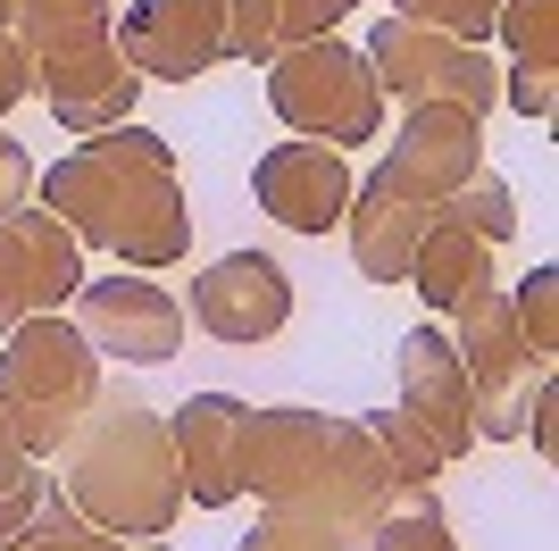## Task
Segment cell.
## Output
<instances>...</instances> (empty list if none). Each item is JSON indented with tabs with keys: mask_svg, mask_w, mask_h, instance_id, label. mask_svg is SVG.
Here are the masks:
<instances>
[{
	"mask_svg": "<svg viewBox=\"0 0 559 551\" xmlns=\"http://www.w3.org/2000/svg\"><path fill=\"white\" fill-rule=\"evenodd\" d=\"M126 551H176V543H167V535H134Z\"/></svg>",
	"mask_w": 559,
	"mask_h": 551,
	"instance_id": "obj_34",
	"label": "cell"
},
{
	"mask_svg": "<svg viewBox=\"0 0 559 551\" xmlns=\"http://www.w3.org/2000/svg\"><path fill=\"white\" fill-rule=\"evenodd\" d=\"M34 92H43V109L59 117V134L93 142V134H109V126L134 117L142 75L126 68V50H117V43H100V50H84V59H68V68H43Z\"/></svg>",
	"mask_w": 559,
	"mask_h": 551,
	"instance_id": "obj_15",
	"label": "cell"
},
{
	"mask_svg": "<svg viewBox=\"0 0 559 551\" xmlns=\"http://www.w3.org/2000/svg\"><path fill=\"white\" fill-rule=\"evenodd\" d=\"M9 551H126V543H117V535H100L93 518H84V509H68V493L50 484V493H43V509H34V527H25Z\"/></svg>",
	"mask_w": 559,
	"mask_h": 551,
	"instance_id": "obj_25",
	"label": "cell"
},
{
	"mask_svg": "<svg viewBox=\"0 0 559 551\" xmlns=\"http://www.w3.org/2000/svg\"><path fill=\"white\" fill-rule=\"evenodd\" d=\"M210 343H276L284 326H293V276H284V259L267 251H226L210 259V268L192 276V309H185Z\"/></svg>",
	"mask_w": 559,
	"mask_h": 551,
	"instance_id": "obj_11",
	"label": "cell"
},
{
	"mask_svg": "<svg viewBox=\"0 0 559 551\" xmlns=\"http://www.w3.org/2000/svg\"><path fill=\"white\" fill-rule=\"evenodd\" d=\"M242 410L234 392H192L167 410V443H176V477H185L192 509H234L242 502Z\"/></svg>",
	"mask_w": 559,
	"mask_h": 551,
	"instance_id": "obj_14",
	"label": "cell"
},
{
	"mask_svg": "<svg viewBox=\"0 0 559 551\" xmlns=\"http://www.w3.org/2000/svg\"><path fill=\"white\" fill-rule=\"evenodd\" d=\"M0 17H9V0H0Z\"/></svg>",
	"mask_w": 559,
	"mask_h": 551,
	"instance_id": "obj_36",
	"label": "cell"
},
{
	"mask_svg": "<svg viewBox=\"0 0 559 551\" xmlns=\"http://www.w3.org/2000/svg\"><path fill=\"white\" fill-rule=\"evenodd\" d=\"M368 518H350V509H318V502H267L242 527L234 551H359Z\"/></svg>",
	"mask_w": 559,
	"mask_h": 551,
	"instance_id": "obj_20",
	"label": "cell"
},
{
	"mask_svg": "<svg viewBox=\"0 0 559 551\" xmlns=\"http://www.w3.org/2000/svg\"><path fill=\"white\" fill-rule=\"evenodd\" d=\"M17 101H34V59H25V43L0 25V117L17 109Z\"/></svg>",
	"mask_w": 559,
	"mask_h": 551,
	"instance_id": "obj_32",
	"label": "cell"
},
{
	"mask_svg": "<svg viewBox=\"0 0 559 551\" xmlns=\"http://www.w3.org/2000/svg\"><path fill=\"white\" fill-rule=\"evenodd\" d=\"M426 226H435V209L401 201V192H384V184H359L343 209V243H350V268L368 276V284H409V259H418Z\"/></svg>",
	"mask_w": 559,
	"mask_h": 551,
	"instance_id": "obj_16",
	"label": "cell"
},
{
	"mask_svg": "<svg viewBox=\"0 0 559 551\" xmlns=\"http://www.w3.org/2000/svg\"><path fill=\"white\" fill-rule=\"evenodd\" d=\"M359 551H460V543H451V518H443V484L384 477V493H376V518H368V535H359Z\"/></svg>",
	"mask_w": 559,
	"mask_h": 551,
	"instance_id": "obj_19",
	"label": "cell"
},
{
	"mask_svg": "<svg viewBox=\"0 0 559 551\" xmlns=\"http://www.w3.org/2000/svg\"><path fill=\"white\" fill-rule=\"evenodd\" d=\"M259 75H267V109H276L301 142H334V151H343V142L384 134V92H376L359 43H343V34L284 43Z\"/></svg>",
	"mask_w": 559,
	"mask_h": 551,
	"instance_id": "obj_5",
	"label": "cell"
},
{
	"mask_svg": "<svg viewBox=\"0 0 559 551\" xmlns=\"http://www.w3.org/2000/svg\"><path fill=\"white\" fill-rule=\"evenodd\" d=\"M359 435L376 443V459H384V477H409V484H443V477H451L443 443L426 435V426H418L409 410H401V401H393V410H368V418H359Z\"/></svg>",
	"mask_w": 559,
	"mask_h": 551,
	"instance_id": "obj_21",
	"label": "cell"
},
{
	"mask_svg": "<svg viewBox=\"0 0 559 551\" xmlns=\"http://www.w3.org/2000/svg\"><path fill=\"white\" fill-rule=\"evenodd\" d=\"M343 9H368V0H343Z\"/></svg>",
	"mask_w": 559,
	"mask_h": 551,
	"instance_id": "obj_35",
	"label": "cell"
},
{
	"mask_svg": "<svg viewBox=\"0 0 559 551\" xmlns=\"http://www.w3.org/2000/svg\"><path fill=\"white\" fill-rule=\"evenodd\" d=\"M25 468H43V459H25V452H17V435H9V418H0V484L25 477Z\"/></svg>",
	"mask_w": 559,
	"mask_h": 551,
	"instance_id": "obj_33",
	"label": "cell"
},
{
	"mask_svg": "<svg viewBox=\"0 0 559 551\" xmlns=\"http://www.w3.org/2000/svg\"><path fill=\"white\" fill-rule=\"evenodd\" d=\"M100 351L84 343L68 326V309H50V318H25L17 335H0V418H9V435H17L25 459H59V443L84 426V410L100 401Z\"/></svg>",
	"mask_w": 559,
	"mask_h": 551,
	"instance_id": "obj_4",
	"label": "cell"
},
{
	"mask_svg": "<svg viewBox=\"0 0 559 551\" xmlns=\"http://www.w3.org/2000/svg\"><path fill=\"white\" fill-rule=\"evenodd\" d=\"M492 9H501V0H384V17L435 25V34H451V43H485V34H492Z\"/></svg>",
	"mask_w": 559,
	"mask_h": 551,
	"instance_id": "obj_27",
	"label": "cell"
},
{
	"mask_svg": "<svg viewBox=\"0 0 559 551\" xmlns=\"http://www.w3.org/2000/svg\"><path fill=\"white\" fill-rule=\"evenodd\" d=\"M350 9L343 0H276V25H284V43H309V34H334Z\"/></svg>",
	"mask_w": 559,
	"mask_h": 551,
	"instance_id": "obj_30",
	"label": "cell"
},
{
	"mask_svg": "<svg viewBox=\"0 0 559 551\" xmlns=\"http://www.w3.org/2000/svg\"><path fill=\"white\" fill-rule=\"evenodd\" d=\"M84 284V243H75L50 209H9L0 218V335H17L25 318L68 309Z\"/></svg>",
	"mask_w": 559,
	"mask_h": 551,
	"instance_id": "obj_9",
	"label": "cell"
},
{
	"mask_svg": "<svg viewBox=\"0 0 559 551\" xmlns=\"http://www.w3.org/2000/svg\"><path fill=\"white\" fill-rule=\"evenodd\" d=\"M492 34L510 50V68H559V0H501Z\"/></svg>",
	"mask_w": 559,
	"mask_h": 551,
	"instance_id": "obj_23",
	"label": "cell"
},
{
	"mask_svg": "<svg viewBox=\"0 0 559 551\" xmlns=\"http://www.w3.org/2000/svg\"><path fill=\"white\" fill-rule=\"evenodd\" d=\"M393 376H401V410L418 418L426 435L443 443V459L460 468L476 452V392H467V367L451 351V335L443 326H409L393 351Z\"/></svg>",
	"mask_w": 559,
	"mask_h": 551,
	"instance_id": "obj_13",
	"label": "cell"
},
{
	"mask_svg": "<svg viewBox=\"0 0 559 551\" xmlns=\"http://www.w3.org/2000/svg\"><path fill=\"white\" fill-rule=\"evenodd\" d=\"M242 493H259V509L318 502V509L376 518L384 459L359 435V418L309 410V401H267V410H242Z\"/></svg>",
	"mask_w": 559,
	"mask_h": 551,
	"instance_id": "obj_3",
	"label": "cell"
},
{
	"mask_svg": "<svg viewBox=\"0 0 559 551\" xmlns=\"http://www.w3.org/2000/svg\"><path fill=\"white\" fill-rule=\"evenodd\" d=\"M492 284V243H476V234H460V226H426V243H418V259H409V293L435 309V318H451L467 293H485Z\"/></svg>",
	"mask_w": 559,
	"mask_h": 551,
	"instance_id": "obj_18",
	"label": "cell"
},
{
	"mask_svg": "<svg viewBox=\"0 0 559 551\" xmlns=\"http://www.w3.org/2000/svg\"><path fill=\"white\" fill-rule=\"evenodd\" d=\"M59 493L68 509H84L100 535L134 543V535H176L185 518V477H176V443H167V410L142 401L126 385H100V401L84 410L68 443H59Z\"/></svg>",
	"mask_w": 559,
	"mask_h": 551,
	"instance_id": "obj_2",
	"label": "cell"
},
{
	"mask_svg": "<svg viewBox=\"0 0 559 551\" xmlns=\"http://www.w3.org/2000/svg\"><path fill=\"white\" fill-rule=\"evenodd\" d=\"M510 318H518V343L526 360H559V268H526V284L510 293Z\"/></svg>",
	"mask_w": 559,
	"mask_h": 551,
	"instance_id": "obj_24",
	"label": "cell"
},
{
	"mask_svg": "<svg viewBox=\"0 0 559 551\" xmlns=\"http://www.w3.org/2000/svg\"><path fill=\"white\" fill-rule=\"evenodd\" d=\"M276 50H284L276 0H226V59L234 68H267Z\"/></svg>",
	"mask_w": 559,
	"mask_h": 551,
	"instance_id": "obj_26",
	"label": "cell"
},
{
	"mask_svg": "<svg viewBox=\"0 0 559 551\" xmlns=\"http://www.w3.org/2000/svg\"><path fill=\"white\" fill-rule=\"evenodd\" d=\"M109 43L142 84H192L226 68V0H134L109 25Z\"/></svg>",
	"mask_w": 559,
	"mask_h": 551,
	"instance_id": "obj_10",
	"label": "cell"
},
{
	"mask_svg": "<svg viewBox=\"0 0 559 551\" xmlns=\"http://www.w3.org/2000/svg\"><path fill=\"white\" fill-rule=\"evenodd\" d=\"M359 59H368L376 92L401 101V109H418V101H451V109H467V117L501 109V59H492L485 43H451V34L409 25V17H376Z\"/></svg>",
	"mask_w": 559,
	"mask_h": 551,
	"instance_id": "obj_6",
	"label": "cell"
},
{
	"mask_svg": "<svg viewBox=\"0 0 559 551\" xmlns=\"http://www.w3.org/2000/svg\"><path fill=\"white\" fill-rule=\"evenodd\" d=\"M34 201L84 251H109L142 276L192 259V201H185V176H176V142L151 134L142 117L59 151V167L34 176Z\"/></svg>",
	"mask_w": 559,
	"mask_h": 551,
	"instance_id": "obj_1",
	"label": "cell"
},
{
	"mask_svg": "<svg viewBox=\"0 0 559 551\" xmlns=\"http://www.w3.org/2000/svg\"><path fill=\"white\" fill-rule=\"evenodd\" d=\"M43 493H50V468H25V477H9V484H0V551L17 543L25 527H34Z\"/></svg>",
	"mask_w": 559,
	"mask_h": 551,
	"instance_id": "obj_28",
	"label": "cell"
},
{
	"mask_svg": "<svg viewBox=\"0 0 559 551\" xmlns=\"http://www.w3.org/2000/svg\"><path fill=\"white\" fill-rule=\"evenodd\" d=\"M251 192H259V209H267L284 234H334L343 209H350V192H359V176H350V160L334 151V142H301L293 134V142H267V151H259Z\"/></svg>",
	"mask_w": 559,
	"mask_h": 551,
	"instance_id": "obj_12",
	"label": "cell"
},
{
	"mask_svg": "<svg viewBox=\"0 0 559 551\" xmlns=\"http://www.w3.org/2000/svg\"><path fill=\"white\" fill-rule=\"evenodd\" d=\"M476 167H485V117L451 109V101H418V109H401V134L376 167V184L418 209H443Z\"/></svg>",
	"mask_w": 559,
	"mask_h": 551,
	"instance_id": "obj_8",
	"label": "cell"
},
{
	"mask_svg": "<svg viewBox=\"0 0 559 551\" xmlns=\"http://www.w3.org/2000/svg\"><path fill=\"white\" fill-rule=\"evenodd\" d=\"M0 25L25 43L34 75H43V68H68V59H84V50L109 43L117 0H9V17H0Z\"/></svg>",
	"mask_w": 559,
	"mask_h": 551,
	"instance_id": "obj_17",
	"label": "cell"
},
{
	"mask_svg": "<svg viewBox=\"0 0 559 551\" xmlns=\"http://www.w3.org/2000/svg\"><path fill=\"white\" fill-rule=\"evenodd\" d=\"M68 326L100 360H126V367H167L185 351V301L142 268L134 276H84L68 301Z\"/></svg>",
	"mask_w": 559,
	"mask_h": 551,
	"instance_id": "obj_7",
	"label": "cell"
},
{
	"mask_svg": "<svg viewBox=\"0 0 559 551\" xmlns=\"http://www.w3.org/2000/svg\"><path fill=\"white\" fill-rule=\"evenodd\" d=\"M34 176H43V167H34V151H25L17 134H0V218L34 201Z\"/></svg>",
	"mask_w": 559,
	"mask_h": 551,
	"instance_id": "obj_31",
	"label": "cell"
},
{
	"mask_svg": "<svg viewBox=\"0 0 559 551\" xmlns=\"http://www.w3.org/2000/svg\"><path fill=\"white\" fill-rule=\"evenodd\" d=\"M526 443H535V459H559V367H543L526 392Z\"/></svg>",
	"mask_w": 559,
	"mask_h": 551,
	"instance_id": "obj_29",
	"label": "cell"
},
{
	"mask_svg": "<svg viewBox=\"0 0 559 551\" xmlns=\"http://www.w3.org/2000/svg\"><path fill=\"white\" fill-rule=\"evenodd\" d=\"M435 218H443V226H460V234H476V243H510V234H518V192L492 176V167H476V176H467L460 192L435 209Z\"/></svg>",
	"mask_w": 559,
	"mask_h": 551,
	"instance_id": "obj_22",
	"label": "cell"
}]
</instances>
